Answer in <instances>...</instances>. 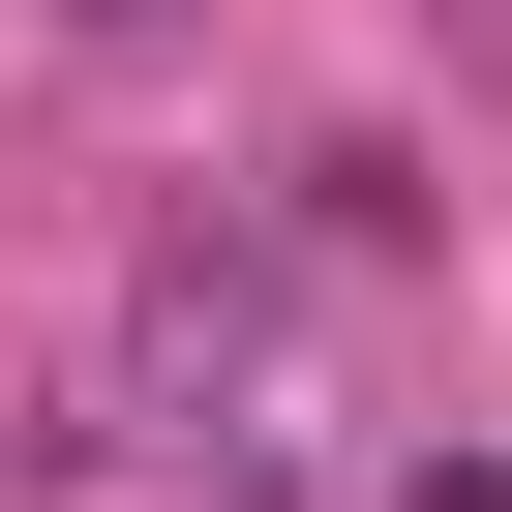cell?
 <instances>
[{"label": "cell", "instance_id": "obj_1", "mask_svg": "<svg viewBox=\"0 0 512 512\" xmlns=\"http://www.w3.org/2000/svg\"><path fill=\"white\" fill-rule=\"evenodd\" d=\"M61 31H151V0H61Z\"/></svg>", "mask_w": 512, "mask_h": 512}]
</instances>
